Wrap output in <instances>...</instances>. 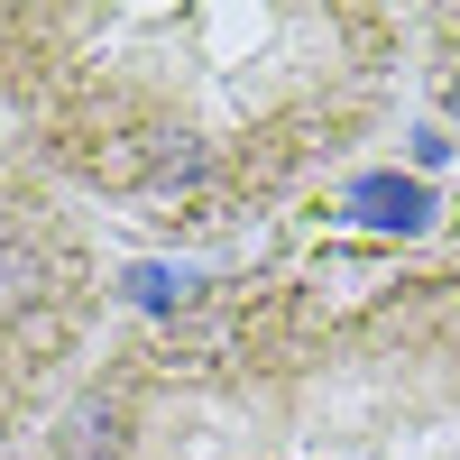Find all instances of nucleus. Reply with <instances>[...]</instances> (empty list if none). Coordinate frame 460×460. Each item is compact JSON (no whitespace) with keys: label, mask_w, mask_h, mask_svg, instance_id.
I'll return each mask as SVG.
<instances>
[{"label":"nucleus","mask_w":460,"mask_h":460,"mask_svg":"<svg viewBox=\"0 0 460 460\" xmlns=\"http://www.w3.org/2000/svg\"><path fill=\"white\" fill-rule=\"evenodd\" d=\"M451 129H460V74H451Z\"/></svg>","instance_id":"2"},{"label":"nucleus","mask_w":460,"mask_h":460,"mask_svg":"<svg viewBox=\"0 0 460 460\" xmlns=\"http://www.w3.org/2000/svg\"><path fill=\"white\" fill-rule=\"evenodd\" d=\"M350 212H359L368 230H405V240H414V230L433 221V194H424L414 175H368V184H350Z\"/></svg>","instance_id":"1"}]
</instances>
